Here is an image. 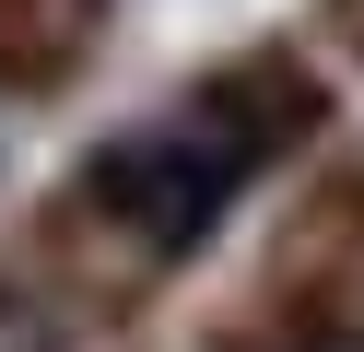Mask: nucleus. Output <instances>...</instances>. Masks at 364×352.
I'll use <instances>...</instances> for the list:
<instances>
[{
    "label": "nucleus",
    "instance_id": "nucleus-1",
    "mask_svg": "<svg viewBox=\"0 0 364 352\" xmlns=\"http://www.w3.org/2000/svg\"><path fill=\"white\" fill-rule=\"evenodd\" d=\"M235 176H247V141L223 117H153V129H129V141L95 153L106 211L141 223L153 247H200L223 223V200H235Z\"/></svg>",
    "mask_w": 364,
    "mask_h": 352
}]
</instances>
